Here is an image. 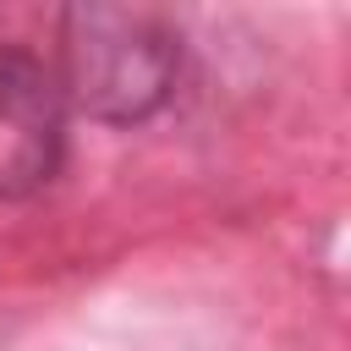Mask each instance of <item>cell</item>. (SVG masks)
<instances>
[{
	"label": "cell",
	"instance_id": "obj_1",
	"mask_svg": "<svg viewBox=\"0 0 351 351\" xmlns=\"http://www.w3.org/2000/svg\"><path fill=\"white\" fill-rule=\"evenodd\" d=\"M181 66V27L143 0H88L60 16V93L110 126L154 115Z\"/></svg>",
	"mask_w": 351,
	"mask_h": 351
},
{
	"label": "cell",
	"instance_id": "obj_2",
	"mask_svg": "<svg viewBox=\"0 0 351 351\" xmlns=\"http://www.w3.org/2000/svg\"><path fill=\"white\" fill-rule=\"evenodd\" d=\"M66 154V93L27 49H0V197H33Z\"/></svg>",
	"mask_w": 351,
	"mask_h": 351
}]
</instances>
